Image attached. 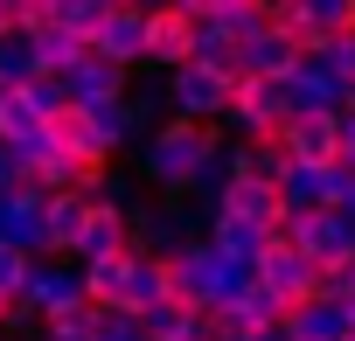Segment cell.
Instances as JSON below:
<instances>
[{
  "instance_id": "obj_15",
  "label": "cell",
  "mask_w": 355,
  "mask_h": 341,
  "mask_svg": "<svg viewBox=\"0 0 355 341\" xmlns=\"http://www.w3.org/2000/svg\"><path fill=\"white\" fill-rule=\"evenodd\" d=\"M146 15H153V8H112V21H105V35L91 42V56H105L112 70L146 63Z\"/></svg>"
},
{
  "instance_id": "obj_4",
  "label": "cell",
  "mask_w": 355,
  "mask_h": 341,
  "mask_svg": "<svg viewBox=\"0 0 355 341\" xmlns=\"http://www.w3.org/2000/svg\"><path fill=\"white\" fill-rule=\"evenodd\" d=\"M230 98H237V77L209 70V63H189L167 77V112L189 119V125H223L230 119Z\"/></svg>"
},
{
  "instance_id": "obj_26",
  "label": "cell",
  "mask_w": 355,
  "mask_h": 341,
  "mask_svg": "<svg viewBox=\"0 0 355 341\" xmlns=\"http://www.w3.org/2000/svg\"><path fill=\"white\" fill-rule=\"evenodd\" d=\"M98 341H146V327H139L132 313H105V320H98Z\"/></svg>"
},
{
  "instance_id": "obj_22",
  "label": "cell",
  "mask_w": 355,
  "mask_h": 341,
  "mask_svg": "<svg viewBox=\"0 0 355 341\" xmlns=\"http://www.w3.org/2000/svg\"><path fill=\"white\" fill-rule=\"evenodd\" d=\"M112 21V0H56V28H70L77 42H98Z\"/></svg>"
},
{
  "instance_id": "obj_1",
  "label": "cell",
  "mask_w": 355,
  "mask_h": 341,
  "mask_svg": "<svg viewBox=\"0 0 355 341\" xmlns=\"http://www.w3.org/2000/svg\"><path fill=\"white\" fill-rule=\"evenodd\" d=\"M230 139L216 125H189V119H167L153 125V139L139 146V175L160 189V202H189V189L202 182V167L223 153Z\"/></svg>"
},
{
  "instance_id": "obj_14",
  "label": "cell",
  "mask_w": 355,
  "mask_h": 341,
  "mask_svg": "<svg viewBox=\"0 0 355 341\" xmlns=\"http://www.w3.org/2000/svg\"><path fill=\"white\" fill-rule=\"evenodd\" d=\"M286 98H293V119H306V112H348V84L320 63V56H300L293 63V77H286Z\"/></svg>"
},
{
  "instance_id": "obj_33",
  "label": "cell",
  "mask_w": 355,
  "mask_h": 341,
  "mask_svg": "<svg viewBox=\"0 0 355 341\" xmlns=\"http://www.w3.org/2000/svg\"><path fill=\"white\" fill-rule=\"evenodd\" d=\"M251 341H286V327H279V334H251Z\"/></svg>"
},
{
  "instance_id": "obj_25",
  "label": "cell",
  "mask_w": 355,
  "mask_h": 341,
  "mask_svg": "<svg viewBox=\"0 0 355 341\" xmlns=\"http://www.w3.org/2000/svg\"><path fill=\"white\" fill-rule=\"evenodd\" d=\"M320 63H327V70H334V77H341V84L355 91V35H341L334 49H320Z\"/></svg>"
},
{
  "instance_id": "obj_31",
  "label": "cell",
  "mask_w": 355,
  "mask_h": 341,
  "mask_svg": "<svg viewBox=\"0 0 355 341\" xmlns=\"http://www.w3.org/2000/svg\"><path fill=\"white\" fill-rule=\"evenodd\" d=\"M35 341H84V334H63V327H42Z\"/></svg>"
},
{
  "instance_id": "obj_30",
  "label": "cell",
  "mask_w": 355,
  "mask_h": 341,
  "mask_svg": "<svg viewBox=\"0 0 355 341\" xmlns=\"http://www.w3.org/2000/svg\"><path fill=\"white\" fill-rule=\"evenodd\" d=\"M15 35V0H0V42Z\"/></svg>"
},
{
  "instance_id": "obj_36",
  "label": "cell",
  "mask_w": 355,
  "mask_h": 341,
  "mask_svg": "<svg viewBox=\"0 0 355 341\" xmlns=\"http://www.w3.org/2000/svg\"><path fill=\"white\" fill-rule=\"evenodd\" d=\"M348 341H355V334H348Z\"/></svg>"
},
{
  "instance_id": "obj_19",
  "label": "cell",
  "mask_w": 355,
  "mask_h": 341,
  "mask_svg": "<svg viewBox=\"0 0 355 341\" xmlns=\"http://www.w3.org/2000/svg\"><path fill=\"white\" fill-rule=\"evenodd\" d=\"M223 167H230V182H265V189H279L293 160H286V146H279V139H265V146L230 139V146H223Z\"/></svg>"
},
{
  "instance_id": "obj_12",
  "label": "cell",
  "mask_w": 355,
  "mask_h": 341,
  "mask_svg": "<svg viewBox=\"0 0 355 341\" xmlns=\"http://www.w3.org/2000/svg\"><path fill=\"white\" fill-rule=\"evenodd\" d=\"M279 146H286L293 167H341V119L334 112H306V119H293L279 132Z\"/></svg>"
},
{
  "instance_id": "obj_2",
  "label": "cell",
  "mask_w": 355,
  "mask_h": 341,
  "mask_svg": "<svg viewBox=\"0 0 355 341\" xmlns=\"http://www.w3.org/2000/svg\"><path fill=\"white\" fill-rule=\"evenodd\" d=\"M84 292L98 313H153L167 306V258H146V251H125V258H105V265H84Z\"/></svg>"
},
{
  "instance_id": "obj_16",
  "label": "cell",
  "mask_w": 355,
  "mask_h": 341,
  "mask_svg": "<svg viewBox=\"0 0 355 341\" xmlns=\"http://www.w3.org/2000/svg\"><path fill=\"white\" fill-rule=\"evenodd\" d=\"M63 91H70V105H84V112H105V105L132 98V91H125V70H112L105 56L70 63V70H63Z\"/></svg>"
},
{
  "instance_id": "obj_23",
  "label": "cell",
  "mask_w": 355,
  "mask_h": 341,
  "mask_svg": "<svg viewBox=\"0 0 355 341\" xmlns=\"http://www.w3.org/2000/svg\"><path fill=\"white\" fill-rule=\"evenodd\" d=\"M28 77H42L35 70V42L28 35H8V42H0V91H21Z\"/></svg>"
},
{
  "instance_id": "obj_3",
  "label": "cell",
  "mask_w": 355,
  "mask_h": 341,
  "mask_svg": "<svg viewBox=\"0 0 355 341\" xmlns=\"http://www.w3.org/2000/svg\"><path fill=\"white\" fill-rule=\"evenodd\" d=\"M251 286H258V272L230 265L209 237H196L189 251H174V258H167V292L182 299V306H196V313H216V306H230V299L251 292Z\"/></svg>"
},
{
  "instance_id": "obj_34",
  "label": "cell",
  "mask_w": 355,
  "mask_h": 341,
  "mask_svg": "<svg viewBox=\"0 0 355 341\" xmlns=\"http://www.w3.org/2000/svg\"><path fill=\"white\" fill-rule=\"evenodd\" d=\"M0 341H21V334H0Z\"/></svg>"
},
{
  "instance_id": "obj_20",
  "label": "cell",
  "mask_w": 355,
  "mask_h": 341,
  "mask_svg": "<svg viewBox=\"0 0 355 341\" xmlns=\"http://www.w3.org/2000/svg\"><path fill=\"white\" fill-rule=\"evenodd\" d=\"M91 195L84 189H70V195H49V258H70L77 265V237H84V223H91Z\"/></svg>"
},
{
  "instance_id": "obj_7",
  "label": "cell",
  "mask_w": 355,
  "mask_h": 341,
  "mask_svg": "<svg viewBox=\"0 0 355 341\" xmlns=\"http://www.w3.org/2000/svg\"><path fill=\"white\" fill-rule=\"evenodd\" d=\"M279 28H286L306 56H320V49H334L341 35H355V0H286V8H279Z\"/></svg>"
},
{
  "instance_id": "obj_13",
  "label": "cell",
  "mask_w": 355,
  "mask_h": 341,
  "mask_svg": "<svg viewBox=\"0 0 355 341\" xmlns=\"http://www.w3.org/2000/svg\"><path fill=\"white\" fill-rule=\"evenodd\" d=\"M209 327H216V341H251V334H279L286 327V306L265 292V286H251V292H237L230 306H216L209 313Z\"/></svg>"
},
{
  "instance_id": "obj_24",
  "label": "cell",
  "mask_w": 355,
  "mask_h": 341,
  "mask_svg": "<svg viewBox=\"0 0 355 341\" xmlns=\"http://www.w3.org/2000/svg\"><path fill=\"white\" fill-rule=\"evenodd\" d=\"M35 265H42V258H28V251H15V244H0V299H21L28 279H35Z\"/></svg>"
},
{
  "instance_id": "obj_11",
  "label": "cell",
  "mask_w": 355,
  "mask_h": 341,
  "mask_svg": "<svg viewBox=\"0 0 355 341\" xmlns=\"http://www.w3.org/2000/svg\"><path fill=\"white\" fill-rule=\"evenodd\" d=\"M146 63H160L167 77L196 63V15H189V0H174V8H153V15H146Z\"/></svg>"
},
{
  "instance_id": "obj_27",
  "label": "cell",
  "mask_w": 355,
  "mask_h": 341,
  "mask_svg": "<svg viewBox=\"0 0 355 341\" xmlns=\"http://www.w3.org/2000/svg\"><path fill=\"white\" fill-rule=\"evenodd\" d=\"M15 182H21V160H15V146H0V195H8Z\"/></svg>"
},
{
  "instance_id": "obj_21",
  "label": "cell",
  "mask_w": 355,
  "mask_h": 341,
  "mask_svg": "<svg viewBox=\"0 0 355 341\" xmlns=\"http://www.w3.org/2000/svg\"><path fill=\"white\" fill-rule=\"evenodd\" d=\"M355 327H348V306L327 292V299H313V306H300V313H286V341H348Z\"/></svg>"
},
{
  "instance_id": "obj_8",
  "label": "cell",
  "mask_w": 355,
  "mask_h": 341,
  "mask_svg": "<svg viewBox=\"0 0 355 341\" xmlns=\"http://www.w3.org/2000/svg\"><path fill=\"white\" fill-rule=\"evenodd\" d=\"M0 244H15L28 258H49V189L15 182L0 195Z\"/></svg>"
},
{
  "instance_id": "obj_35",
  "label": "cell",
  "mask_w": 355,
  "mask_h": 341,
  "mask_svg": "<svg viewBox=\"0 0 355 341\" xmlns=\"http://www.w3.org/2000/svg\"><path fill=\"white\" fill-rule=\"evenodd\" d=\"M0 98H8V91H0Z\"/></svg>"
},
{
  "instance_id": "obj_17",
  "label": "cell",
  "mask_w": 355,
  "mask_h": 341,
  "mask_svg": "<svg viewBox=\"0 0 355 341\" xmlns=\"http://www.w3.org/2000/svg\"><path fill=\"white\" fill-rule=\"evenodd\" d=\"M125 251H132V209L98 202L84 237H77V265H105V258H125Z\"/></svg>"
},
{
  "instance_id": "obj_6",
  "label": "cell",
  "mask_w": 355,
  "mask_h": 341,
  "mask_svg": "<svg viewBox=\"0 0 355 341\" xmlns=\"http://www.w3.org/2000/svg\"><path fill=\"white\" fill-rule=\"evenodd\" d=\"M258 286L286 306V313H300V306H313V299H327V272L306 258V251H293L286 237L265 251V265H258Z\"/></svg>"
},
{
  "instance_id": "obj_28",
  "label": "cell",
  "mask_w": 355,
  "mask_h": 341,
  "mask_svg": "<svg viewBox=\"0 0 355 341\" xmlns=\"http://www.w3.org/2000/svg\"><path fill=\"white\" fill-rule=\"evenodd\" d=\"M341 167H355V112H341Z\"/></svg>"
},
{
  "instance_id": "obj_32",
  "label": "cell",
  "mask_w": 355,
  "mask_h": 341,
  "mask_svg": "<svg viewBox=\"0 0 355 341\" xmlns=\"http://www.w3.org/2000/svg\"><path fill=\"white\" fill-rule=\"evenodd\" d=\"M8 306H15V299H0V334H8Z\"/></svg>"
},
{
  "instance_id": "obj_29",
  "label": "cell",
  "mask_w": 355,
  "mask_h": 341,
  "mask_svg": "<svg viewBox=\"0 0 355 341\" xmlns=\"http://www.w3.org/2000/svg\"><path fill=\"white\" fill-rule=\"evenodd\" d=\"M327 292H334V299H355V265H341V272L327 279Z\"/></svg>"
},
{
  "instance_id": "obj_9",
  "label": "cell",
  "mask_w": 355,
  "mask_h": 341,
  "mask_svg": "<svg viewBox=\"0 0 355 341\" xmlns=\"http://www.w3.org/2000/svg\"><path fill=\"white\" fill-rule=\"evenodd\" d=\"M21 299L42 313V327L63 320V313H77V306H91V292H84V265H70V258H42Z\"/></svg>"
},
{
  "instance_id": "obj_18",
  "label": "cell",
  "mask_w": 355,
  "mask_h": 341,
  "mask_svg": "<svg viewBox=\"0 0 355 341\" xmlns=\"http://www.w3.org/2000/svg\"><path fill=\"white\" fill-rule=\"evenodd\" d=\"M202 237H209V244H216L230 265H244V272H258V265H265V251L279 244L272 230H258V223H237V216H209V223H202Z\"/></svg>"
},
{
  "instance_id": "obj_5",
  "label": "cell",
  "mask_w": 355,
  "mask_h": 341,
  "mask_svg": "<svg viewBox=\"0 0 355 341\" xmlns=\"http://www.w3.org/2000/svg\"><path fill=\"white\" fill-rule=\"evenodd\" d=\"M244 146H265V139H279L286 125H293V98H286V84H258V77H244L237 84V98H230V119H223Z\"/></svg>"
},
{
  "instance_id": "obj_10",
  "label": "cell",
  "mask_w": 355,
  "mask_h": 341,
  "mask_svg": "<svg viewBox=\"0 0 355 341\" xmlns=\"http://www.w3.org/2000/svg\"><path fill=\"white\" fill-rule=\"evenodd\" d=\"M196 244V209L189 202H153V209H132V251L146 258H174Z\"/></svg>"
}]
</instances>
